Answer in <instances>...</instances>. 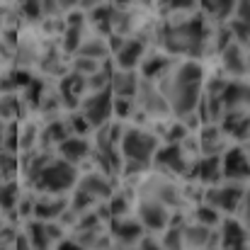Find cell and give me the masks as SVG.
Instances as JSON below:
<instances>
[{
    "label": "cell",
    "instance_id": "cell-1",
    "mask_svg": "<svg viewBox=\"0 0 250 250\" xmlns=\"http://www.w3.org/2000/svg\"><path fill=\"white\" fill-rule=\"evenodd\" d=\"M204 81V71L197 61H185L161 87V95L167 100L170 112L177 117H187L199 104V90Z\"/></svg>",
    "mask_w": 250,
    "mask_h": 250
},
{
    "label": "cell",
    "instance_id": "cell-2",
    "mask_svg": "<svg viewBox=\"0 0 250 250\" xmlns=\"http://www.w3.org/2000/svg\"><path fill=\"white\" fill-rule=\"evenodd\" d=\"M163 42H166V49L170 54L199 56L202 49H204V20L192 17L187 22L167 27L166 34H163Z\"/></svg>",
    "mask_w": 250,
    "mask_h": 250
},
{
    "label": "cell",
    "instance_id": "cell-3",
    "mask_svg": "<svg viewBox=\"0 0 250 250\" xmlns=\"http://www.w3.org/2000/svg\"><path fill=\"white\" fill-rule=\"evenodd\" d=\"M78 182V170L76 166L66 163V161H49L46 166L39 170V175L34 177V189L44 192V194H63L68 192L73 185Z\"/></svg>",
    "mask_w": 250,
    "mask_h": 250
},
{
    "label": "cell",
    "instance_id": "cell-4",
    "mask_svg": "<svg viewBox=\"0 0 250 250\" xmlns=\"http://www.w3.org/2000/svg\"><path fill=\"white\" fill-rule=\"evenodd\" d=\"M158 151V139L144 129H126L122 134V153L131 163H146L151 166L153 153Z\"/></svg>",
    "mask_w": 250,
    "mask_h": 250
},
{
    "label": "cell",
    "instance_id": "cell-5",
    "mask_svg": "<svg viewBox=\"0 0 250 250\" xmlns=\"http://www.w3.org/2000/svg\"><path fill=\"white\" fill-rule=\"evenodd\" d=\"M246 199V185L243 182H229V185H219V187H209L204 194V204L216 209V211H226V214H236L238 204Z\"/></svg>",
    "mask_w": 250,
    "mask_h": 250
},
{
    "label": "cell",
    "instance_id": "cell-6",
    "mask_svg": "<svg viewBox=\"0 0 250 250\" xmlns=\"http://www.w3.org/2000/svg\"><path fill=\"white\" fill-rule=\"evenodd\" d=\"M112 87H104L100 92H92L83 102V117L90 126H104L107 119L112 117Z\"/></svg>",
    "mask_w": 250,
    "mask_h": 250
},
{
    "label": "cell",
    "instance_id": "cell-7",
    "mask_svg": "<svg viewBox=\"0 0 250 250\" xmlns=\"http://www.w3.org/2000/svg\"><path fill=\"white\" fill-rule=\"evenodd\" d=\"M167 221H170V214H167V209L161 202H156L151 197L139 202V224H141V229L163 231L167 226Z\"/></svg>",
    "mask_w": 250,
    "mask_h": 250
},
{
    "label": "cell",
    "instance_id": "cell-8",
    "mask_svg": "<svg viewBox=\"0 0 250 250\" xmlns=\"http://www.w3.org/2000/svg\"><path fill=\"white\" fill-rule=\"evenodd\" d=\"M221 177H229L231 182H241L248 177V156L241 146H233L221 158Z\"/></svg>",
    "mask_w": 250,
    "mask_h": 250
},
{
    "label": "cell",
    "instance_id": "cell-9",
    "mask_svg": "<svg viewBox=\"0 0 250 250\" xmlns=\"http://www.w3.org/2000/svg\"><path fill=\"white\" fill-rule=\"evenodd\" d=\"M182 243L189 250L214 248L219 243V233H214L211 229H204L199 224H187V226H182Z\"/></svg>",
    "mask_w": 250,
    "mask_h": 250
},
{
    "label": "cell",
    "instance_id": "cell-10",
    "mask_svg": "<svg viewBox=\"0 0 250 250\" xmlns=\"http://www.w3.org/2000/svg\"><path fill=\"white\" fill-rule=\"evenodd\" d=\"M139 102H141V107L148 112V114H153V117H167L170 114V104H167V100L161 95V90H156L151 83H139Z\"/></svg>",
    "mask_w": 250,
    "mask_h": 250
},
{
    "label": "cell",
    "instance_id": "cell-11",
    "mask_svg": "<svg viewBox=\"0 0 250 250\" xmlns=\"http://www.w3.org/2000/svg\"><path fill=\"white\" fill-rule=\"evenodd\" d=\"M112 236L117 238L119 248H134L144 238V229L139 221L131 219H114L112 221Z\"/></svg>",
    "mask_w": 250,
    "mask_h": 250
},
{
    "label": "cell",
    "instance_id": "cell-12",
    "mask_svg": "<svg viewBox=\"0 0 250 250\" xmlns=\"http://www.w3.org/2000/svg\"><path fill=\"white\" fill-rule=\"evenodd\" d=\"M221 134L236 139V141H246L248 139V117L243 109H229L221 117Z\"/></svg>",
    "mask_w": 250,
    "mask_h": 250
},
{
    "label": "cell",
    "instance_id": "cell-13",
    "mask_svg": "<svg viewBox=\"0 0 250 250\" xmlns=\"http://www.w3.org/2000/svg\"><path fill=\"white\" fill-rule=\"evenodd\" d=\"M156 163L175 170L177 175H187V170H189V163L185 161V153H182L180 144H167L163 148H158L156 151Z\"/></svg>",
    "mask_w": 250,
    "mask_h": 250
},
{
    "label": "cell",
    "instance_id": "cell-14",
    "mask_svg": "<svg viewBox=\"0 0 250 250\" xmlns=\"http://www.w3.org/2000/svg\"><path fill=\"white\" fill-rule=\"evenodd\" d=\"M78 189L85 192V194H90L95 202L112 197V185H109V180H107L104 175H97V172H87V175H83L81 182H78Z\"/></svg>",
    "mask_w": 250,
    "mask_h": 250
},
{
    "label": "cell",
    "instance_id": "cell-15",
    "mask_svg": "<svg viewBox=\"0 0 250 250\" xmlns=\"http://www.w3.org/2000/svg\"><path fill=\"white\" fill-rule=\"evenodd\" d=\"M246 226L236 219H224L221 224V233H219V243H221V250L226 248H238V246H246Z\"/></svg>",
    "mask_w": 250,
    "mask_h": 250
},
{
    "label": "cell",
    "instance_id": "cell-16",
    "mask_svg": "<svg viewBox=\"0 0 250 250\" xmlns=\"http://www.w3.org/2000/svg\"><path fill=\"white\" fill-rule=\"evenodd\" d=\"M148 192H151V199H156V202H161L163 207H177L182 199H180V189L172 185V182H166V180H161V177H153L151 182H148Z\"/></svg>",
    "mask_w": 250,
    "mask_h": 250
},
{
    "label": "cell",
    "instance_id": "cell-17",
    "mask_svg": "<svg viewBox=\"0 0 250 250\" xmlns=\"http://www.w3.org/2000/svg\"><path fill=\"white\" fill-rule=\"evenodd\" d=\"M187 175H197L202 182L216 185L221 180V158L219 156H204L202 161H197V166L187 170Z\"/></svg>",
    "mask_w": 250,
    "mask_h": 250
},
{
    "label": "cell",
    "instance_id": "cell-18",
    "mask_svg": "<svg viewBox=\"0 0 250 250\" xmlns=\"http://www.w3.org/2000/svg\"><path fill=\"white\" fill-rule=\"evenodd\" d=\"M85 87H87V85H85L83 76H78V73H68V76H63V81L59 83V97L66 102V107L76 109L78 97H81V92H83Z\"/></svg>",
    "mask_w": 250,
    "mask_h": 250
},
{
    "label": "cell",
    "instance_id": "cell-19",
    "mask_svg": "<svg viewBox=\"0 0 250 250\" xmlns=\"http://www.w3.org/2000/svg\"><path fill=\"white\" fill-rule=\"evenodd\" d=\"M219 100H221V104H224V112L238 109L241 104L248 102V85L243 83V81H229L226 87L221 90Z\"/></svg>",
    "mask_w": 250,
    "mask_h": 250
},
{
    "label": "cell",
    "instance_id": "cell-20",
    "mask_svg": "<svg viewBox=\"0 0 250 250\" xmlns=\"http://www.w3.org/2000/svg\"><path fill=\"white\" fill-rule=\"evenodd\" d=\"M68 209V199H37L34 202V219L37 221H44V224H49V221H54V219H61V214Z\"/></svg>",
    "mask_w": 250,
    "mask_h": 250
},
{
    "label": "cell",
    "instance_id": "cell-21",
    "mask_svg": "<svg viewBox=\"0 0 250 250\" xmlns=\"http://www.w3.org/2000/svg\"><path fill=\"white\" fill-rule=\"evenodd\" d=\"M224 68L226 73H231L233 78H243L248 73V66H246V56H243V46L231 42L226 49H224Z\"/></svg>",
    "mask_w": 250,
    "mask_h": 250
},
{
    "label": "cell",
    "instance_id": "cell-22",
    "mask_svg": "<svg viewBox=\"0 0 250 250\" xmlns=\"http://www.w3.org/2000/svg\"><path fill=\"white\" fill-rule=\"evenodd\" d=\"M144 56V42L141 39H129L122 44V49L117 51V63L122 71H134L136 63Z\"/></svg>",
    "mask_w": 250,
    "mask_h": 250
},
{
    "label": "cell",
    "instance_id": "cell-23",
    "mask_svg": "<svg viewBox=\"0 0 250 250\" xmlns=\"http://www.w3.org/2000/svg\"><path fill=\"white\" fill-rule=\"evenodd\" d=\"M59 153L63 156L66 163L76 166V163H81L85 156L90 153V141H87V139H81V136H68V139L59 146Z\"/></svg>",
    "mask_w": 250,
    "mask_h": 250
},
{
    "label": "cell",
    "instance_id": "cell-24",
    "mask_svg": "<svg viewBox=\"0 0 250 250\" xmlns=\"http://www.w3.org/2000/svg\"><path fill=\"white\" fill-rule=\"evenodd\" d=\"M109 87L117 92V97H126V100H134L136 92H139V83H136V73L134 71H119Z\"/></svg>",
    "mask_w": 250,
    "mask_h": 250
},
{
    "label": "cell",
    "instance_id": "cell-25",
    "mask_svg": "<svg viewBox=\"0 0 250 250\" xmlns=\"http://www.w3.org/2000/svg\"><path fill=\"white\" fill-rule=\"evenodd\" d=\"M81 37H83V17H81V15H71V22H68V27H66V37H63V51H68V54H78Z\"/></svg>",
    "mask_w": 250,
    "mask_h": 250
},
{
    "label": "cell",
    "instance_id": "cell-26",
    "mask_svg": "<svg viewBox=\"0 0 250 250\" xmlns=\"http://www.w3.org/2000/svg\"><path fill=\"white\" fill-rule=\"evenodd\" d=\"M27 241H29L32 250H49L51 241L46 236V224L44 221H37V219L29 221V226H27Z\"/></svg>",
    "mask_w": 250,
    "mask_h": 250
},
{
    "label": "cell",
    "instance_id": "cell-27",
    "mask_svg": "<svg viewBox=\"0 0 250 250\" xmlns=\"http://www.w3.org/2000/svg\"><path fill=\"white\" fill-rule=\"evenodd\" d=\"M78 56L83 59H90V61H104L109 56V46L102 42V39H90V42H81L78 46Z\"/></svg>",
    "mask_w": 250,
    "mask_h": 250
},
{
    "label": "cell",
    "instance_id": "cell-28",
    "mask_svg": "<svg viewBox=\"0 0 250 250\" xmlns=\"http://www.w3.org/2000/svg\"><path fill=\"white\" fill-rule=\"evenodd\" d=\"M219 148H221V129L214 126V124L204 126V131H202V151L207 156H219Z\"/></svg>",
    "mask_w": 250,
    "mask_h": 250
},
{
    "label": "cell",
    "instance_id": "cell-29",
    "mask_svg": "<svg viewBox=\"0 0 250 250\" xmlns=\"http://www.w3.org/2000/svg\"><path fill=\"white\" fill-rule=\"evenodd\" d=\"M24 112L22 100L12 92V95H0V119H15Z\"/></svg>",
    "mask_w": 250,
    "mask_h": 250
},
{
    "label": "cell",
    "instance_id": "cell-30",
    "mask_svg": "<svg viewBox=\"0 0 250 250\" xmlns=\"http://www.w3.org/2000/svg\"><path fill=\"white\" fill-rule=\"evenodd\" d=\"M17 204H20L17 182H2L0 185V211H12Z\"/></svg>",
    "mask_w": 250,
    "mask_h": 250
},
{
    "label": "cell",
    "instance_id": "cell-31",
    "mask_svg": "<svg viewBox=\"0 0 250 250\" xmlns=\"http://www.w3.org/2000/svg\"><path fill=\"white\" fill-rule=\"evenodd\" d=\"M207 15L216 17V20H226L233 15V7H236V0H202Z\"/></svg>",
    "mask_w": 250,
    "mask_h": 250
},
{
    "label": "cell",
    "instance_id": "cell-32",
    "mask_svg": "<svg viewBox=\"0 0 250 250\" xmlns=\"http://www.w3.org/2000/svg\"><path fill=\"white\" fill-rule=\"evenodd\" d=\"M68 124L66 122H61V119H54V122H49V126H46V131H44V144H63L66 139H68Z\"/></svg>",
    "mask_w": 250,
    "mask_h": 250
},
{
    "label": "cell",
    "instance_id": "cell-33",
    "mask_svg": "<svg viewBox=\"0 0 250 250\" xmlns=\"http://www.w3.org/2000/svg\"><path fill=\"white\" fill-rule=\"evenodd\" d=\"M167 68H170V59H167V56H151V59L141 66V73H144L146 81H151V78L161 76Z\"/></svg>",
    "mask_w": 250,
    "mask_h": 250
},
{
    "label": "cell",
    "instance_id": "cell-34",
    "mask_svg": "<svg viewBox=\"0 0 250 250\" xmlns=\"http://www.w3.org/2000/svg\"><path fill=\"white\" fill-rule=\"evenodd\" d=\"M194 224H199V226H204V229H214V226L219 224V211L211 209V207H207V204H202V207L194 211Z\"/></svg>",
    "mask_w": 250,
    "mask_h": 250
},
{
    "label": "cell",
    "instance_id": "cell-35",
    "mask_svg": "<svg viewBox=\"0 0 250 250\" xmlns=\"http://www.w3.org/2000/svg\"><path fill=\"white\" fill-rule=\"evenodd\" d=\"M161 248L163 250H185L182 243V229H167L163 241H161Z\"/></svg>",
    "mask_w": 250,
    "mask_h": 250
},
{
    "label": "cell",
    "instance_id": "cell-36",
    "mask_svg": "<svg viewBox=\"0 0 250 250\" xmlns=\"http://www.w3.org/2000/svg\"><path fill=\"white\" fill-rule=\"evenodd\" d=\"M97 71H100V63H97V61H90V59H83V56H78V59L73 61V73H78V76H83V78L95 76Z\"/></svg>",
    "mask_w": 250,
    "mask_h": 250
},
{
    "label": "cell",
    "instance_id": "cell-37",
    "mask_svg": "<svg viewBox=\"0 0 250 250\" xmlns=\"http://www.w3.org/2000/svg\"><path fill=\"white\" fill-rule=\"evenodd\" d=\"M17 172V156L10 151H0V177H12Z\"/></svg>",
    "mask_w": 250,
    "mask_h": 250
},
{
    "label": "cell",
    "instance_id": "cell-38",
    "mask_svg": "<svg viewBox=\"0 0 250 250\" xmlns=\"http://www.w3.org/2000/svg\"><path fill=\"white\" fill-rule=\"evenodd\" d=\"M95 204V199L90 197V194H85V192H76L73 194V202H68V207H71V211H76V214H83L87 207H92Z\"/></svg>",
    "mask_w": 250,
    "mask_h": 250
},
{
    "label": "cell",
    "instance_id": "cell-39",
    "mask_svg": "<svg viewBox=\"0 0 250 250\" xmlns=\"http://www.w3.org/2000/svg\"><path fill=\"white\" fill-rule=\"evenodd\" d=\"M20 10H22V15H24L27 20H39V17H44V15H42V0H22V2H20Z\"/></svg>",
    "mask_w": 250,
    "mask_h": 250
},
{
    "label": "cell",
    "instance_id": "cell-40",
    "mask_svg": "<svg viewBox=\"0 0 250 250\" xmlns=\"http://www.w3.org/2000/svg\"><path fill=\"white\" fill-rule=\"evenodd\" d=\"M229 32H231V37H236V39H238L236 44H246V42H248V22L231 20V24H229Z\"/></svg>",
    "mask_w": 250,
    "mask_h": 250
},
{
    "label": "cell",
    "instance_id": "cell-41",
    "mask_svg": "<svg viewBox=\"0 0 250 250\" xmlns=\"http://www.w3.org/2000/svg\"><path fill=\"white\" fill-rule=\"evenodd\" d=\"M34 141H37V126L29 124V126H24V131L20 134V151H29V148L34 146Z\"/></svg>",
    "mask_w": 250,
    "mask_h": 250
},
{
    "label": "cell",
    "instance_id": "cell-42",
    "mask_svg": "<svg viewBox=\"0 0 250 250\" xmlns=\"http://www.w3.org/2000/svg\"><path fill=\"white\" fill-rule=\"evenodd\" d=\"M163 12H172V10H192L197 0H158Z\"/></svg>",
    "mask_w": 250,
    "mask_h": 250
},
{
    "label": "cell",
    "instance_id": "cell-43",
    "mask_svg": "<svg viewBox=\"0 0 250 250\" xmlns=\"http://www.w3.org/2000/svg\"><path fill=\"white\" fill-rule=\"evenodd\" d=\"M68 129H73L76 131V136H81V139H85V134L92 129L87 122H85V117L83 114H73L71 117V122H68Z\"/></svg>",
    "mask_w": 250,
    "mask_h": 250
},
{
    "label": "cell",
    "instance_id": "cell-44",
    "mask_svg": "<svg viewBox=\"0 0 250 250\" xmlns=\"http://www.w3.org/2000/svg\"><path fill=\"white\" fill-rule=\"evenodd\" d=\"M134 100H126V97H117V102L112 104V112H117V117H129L131 109H134Z\"/></svg>",
    "mask_w": 250,
    "mask_h": 250
},
{
    "label": "cell",
    "instance_id": "cell-45",
    "mask_svg": "<svg viewBox=\"0 0 250 250\" xmlns=\"http://www.w3.org/2000/svg\"><path fill=\"white\" fill-rule=\"evenodd\" d=\"M187 134H189V129H187L185 124H180V122H177V124H172V126H170V131H167V141H170V144L185 141V139H187Z\"/></svg>",
    "mask_w": 250,
    "mask_h": 250
},
{
    "label": "cell",
    "instance_id": "cell-46",
    "mask_svg": "<svg viewBox=\"0 0 250 250\" xmlns=\"http://www.w3.org/2000/svg\"><path fill=\"white\" fill-rule=\"evenodd\" d=\"M27 90H29V92H27V95H29L27 102H29L32 107H39V97H42V90H44L42 81H32V83L27 85Z\"/></svg>",
    "mask_w": 250,
    "mask_h": 250
},
{
    "label": "cell",
    "instance_id": "cell-47",
    "mask_svg": "<svg viewBox=\"0 0 250 250\" xmlns=\"http://www.w3.org/2000/svg\"><path fill=\"white\" fill-rule=\"evenodd\" d=\"M97 226H100V216L97 214H85L83 219L78 221V233H83V231H97Z\"/></svg>",
    "mask_w": 250,
    "mask_h": 250
},
{
    "label": "cell",
    "instance_id": "cell-48",
    "mask_svg": "<svg viewBox=\"0 0 250 250\" xmlns=\"http://www.w3.org/2000/svg\"><path fill=\"white\" fill-rule=\"evenodd\" d=\"M233 20H238V22H248V0H236Z\"/></svg>",
    "mask_w": 250,
    "mask_h": 250
},
{
    "label": "cell",
    "instance_id": "cell-49",
    "mask_svg": "<svg viewBox=\"0 0 250 250\" xmlns=\"http://www.w3.org/2000/svg\"><path fill=\"white\" fill-rule=\"evenodd\" d=\"M136 250H163V248H161V243H158L153 236H144V238L139 241V248Z\"/></svg>",
    "mask_w": 250,
    "mask_h": 250
},
{
    "label": "cell",
    "instance_id": "cell-50",
    "mask_svg": "<svg viewBox=\"0 0 250 250\" xmlns=\"http://www.w3.org/2000/svg\"><path fill=\"white\" fill-rule=\"evenodd\" d=\"M59 2L56 0H42V15H49V17H54V15H59Z\"/></svg>",
    "mask_w": 250,
    "mask_h": 250
},
{
    "label": "cell",
    "instance_id": "cell-51",
    "mask_svg": "<svg viewBox=\"0 0 250 250\" xmlns=\"http://www.w3.org/2000/svg\"><path fill=\"white\" fill-rule=\"evenodd\" d=\"M34 202H37V199H32V197L20 199V214H22V216H29V214L34 211Z\"/></svg>",
    "mask_w": 250,
    "mask_h": 250
},
{
    "label": "cell",
    "instance_id": "cell-52",
    "mask_svg": "<svg viewBox=\"0 0 250 250\" xmlns=\"http://www.w3.org/2000/svg\"><path fill=\"white\" fill-rule=\"evenodd\" d=\"M56 250H85L83 246H78L76 241H59Z\"/></svg>",
    "mask_w": 250,
    "mask_h": 250
},
{
    "label": "cell",
    "instance_id": "cell-53",
    "mask_svg": "<svg viewBox=\"0 0 250 250\" xmlns=\"http://www.w3.org/2000/svg\"><path fill=\"white\" fill-rule=\"evenodd\" d=\"M15 250H32V246H29V241H27V236H17L15 238V246H12Z\"/></svg>",
    "mask_w": 250,
    "mask_h": 250
},
{
    "label": "cell",
    "instance_id": "cell-54",
    "mask_svg": "<svg viewBox=\"0 0 250 250\" xmlns=\"http://www.w3.org/2000/svg\"><path fill=\"white\" fill-rule=\"evenodd\" d=\"M100 2H102V0H81L78 5H81L83 10H92V7H97Z\"/></svg>",
    "mask_w": 250,
    "mask_h": 250
},
{
    "label": "cell",
    "instance_id": "cell-55",
    "mask_svg": "<svg viewBox=\"0 0 250 250\" xmlns=\"http://www.w3.org/2000/svg\"><path fill=\"white\" fill-rule=\"evenodd\" d=\"M59 2V7H66V10H71V7H76L81 0H56Z\"/></svg>",
    "mask_w": 250,
    "mask_h": 250
},
{
    "label": "cell",
    "instance_id": "cell-56",
    "mask_svg": "<svg viewBox=\"0 0 250 250\" xmlns=\"http://www.w3.org/2000/svg\"><path fill=\"white\" fill-rule=\"evenodd\" d=\"M2 141H5V124L0 122V148H2Z\"/></svg>",
    "mask_w": 250,
    "mask_h": 250
},
{
    "label": "cell",
    "instance_id": "cell-57",
    "mask_svg": "<svg viewBox=\"0 0 250 250\" xmlns=\"http://www.w3.org/2000/svg\"><path fill=\"white\" fill-rule=\"evenodd\" d=\"M226 250H248L246 246H238V248H226Z\"/></svg>",
    "mask_w": 250,
    "mask_h": 250
},
{
    "label": "cell",
    "instance_id": "cell-58",
    "mask_svg": "<svg viewBox=\"0 0 250 250\" xmlns=\"http://www.w3.org/2000/svg\"><path fill=\"white\" fill-rule=\"evenodd\" d=\"M117 250H136V248H117Z\"/></svg>",
    "mask_w": 250,
    "mask_h": 250
},
{
    "label": "cell",
    "instance_id": "cell-59",
    "mask_svg": "<svg viewBox=\"0 0 250 250\" xmlns=\"http://www.w3.org/2000/svg\"><path fill=\"white\" fill-rule=\"evenodd\" d=\"M0 231H2V221H0Z\"/></svg>",
    "mask_w": 250,
    "mask_h": 250
}]
</instances>
